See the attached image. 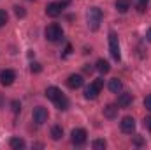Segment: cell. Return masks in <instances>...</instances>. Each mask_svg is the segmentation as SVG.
<instances>
[{
  "mask_svg": "<svg viewBox=\"0 0 151 150\" xmlns=\"http://www.w3.org/2000/svg\"><path fill=\"white\" fill-rule=\"evenodd\" d=\"M100 21H102V11L99 7H90L88 9V25H90V28L99 30Z\"/></svg>",
  "mask_w": 151,
  "mask_h": 150,
  "instance_id": "cell-1",
  "label": "cell"
},
{
  "mask_svg": "<svg viewBox=\"0 0 151 150\" xmlns=\"http://www.w3.org/2000/svg\"><path fill=\"white\" fill-rule=\"evenodd\" d=\"M46 39L47 41H51V42H60L62 39H63V30H62V27L60 25H56V23H53V25H49L47 28H46Z\"/></svg>",
  "mask_w": 151,
  "mask_h": 150,
  "instance_id": "cell-2",
  "label": "cell"
},
{
  "mask_svg": "<svg viewBox=\"0 0 151 150\" xmlns=\"http://www.w3.org/2000/svg\"><path fill=\"white\" fill-rule=\"evenodd\" d=\"M65 5H69V2H51V4H47V7H46V14L51 16V18H56V16L62 14V9H63Z\"/></svg>",
  "mask_w": 151,
  "mask_h": 150,
  "instance_id": "cell-3",
  "label": "cell"
},
{
  "mask_svg": "<svg viewBox=\"0 0 151 150\" xmlns=\"http://www.w3.org/2000/svg\"><path fill=\"white\" fill-rule=\"evenodd\" d=\"M109 50H111V55H113L114 60H119V58H121V53H119V42H118V36H116V32H109Z\"/></svg>",
  "mask_w": 151,
  "mask_h": 150,
  "instance_id": "cell-4",
  "label": "cell"
},
{
  "mask_svg": "<svg viewBox=\"0 0 151 150\" xmlns=\"http://www.w3.org/2000/svg\"><path fill=\"white\" fill-rule=\"evenodd\" d=\"M86 131L84 129H74L72 131V134H70V140H72V143H74L76 147H81V145H84L86 143Z\"/></svg>",
  "mask_w": 151,
  "mask_h": 150,
  "instance_id": "cell-5",
  "label": "cell"
},
{
  "mask_svg": "<svg viewBox=\"0 0 151 150\" xmlns=\"http://www.w3.org/2000/svg\"><path fill=\"white\" fill-rule=\"evenodd\" d=\"M32 115H34V122L39 124V125L44 124V122H47V117H49V115H47V110H46L44 106H37V108H34V113H32Z\"/></svg>",
  "mask_w": 151,
  "mask_h": 150,
  "instance_id": "cell-6",
  "label": "cell"
},
{
  "mask_svg": "<svg viewBox=\"0 0 151 150\" xmlns=\"http://www.w3.org/2000/svg\"><path fill=\"white\" fill-rule=\"evenodd\" d=\"M119 127H121V131H123V133L132 134V133L135 131V120H134L132 117H123V118H121V122H119Z\"/></svg>",
  "mask_w": 151,
  "mask_h": 150,
  "instance_id": "cell-7",
  "label": "cell"
},
{
  "mask_svg": "<svg viewBox=\"0 0 151 150\" xmlns=\"http://www.w3.org/2000/svg\"><path fill=\"white\" fill-rule=\"evenodd\" d=\"M14 79H16V74H14V71H11V69H5V71L0 73V83H2L4 87H11V85L14 83Z\"/></svg>",
  "mask_w": 151,
  "mask_h": 150,
  "instance_id": "cell-8",
  "label": "cell"
},
{
  "mask_svg": "<svg viewBox=\"0 0 151 150\" xmlns=\"http://www.w3.org/2000/svg\"><path fill=\"white\" fill-rule=\"evenodd\" d=\"M132 101H134V97H132V94H128V92H119V95H118V106L119 108H127V106H130L132 104Z\"/></svg>",
  "mask_w": 151,
  "mask_h": 150,
  "instance_id": "cell-9",
  "label": "cell"
},
{
  "mask_svg": "<svg viewBox=\"0 0 151 150\" xmlns=\"http://www.w3.org/2000/svg\"><path fill=\"white\" fill-rule=\"evenodd\" d=\"M83 83H84V79H83L81 74H70L69 78H67L69 88H79V87H83Z\"/></svg>",
  "mask_w": 151,
  "mask_h": 150,
  "instance_id": "cell-10",
  "label": "cell"
},
{
  "mask_svg": "<svg viewBox=\"0 0 151 150\" xmlns=\"http://www.w3.org/2000/svg\"><path fill=\"white\" fill-rule=\"evenodd\" d=\"M99 94H100V90L91 83V85H88L86 88H84V97L86 99H90V101H95L97 97H99Z\"/></svg>",
  "mask_w": 151,
  "mask_h": 150,
  "instance_id": "cell-11",
  "label": "cell"
},
{
  "mask_svg": "<svg viewBox=\"0 0 151 150\" xmlns=\"http://www.w3.org/2000/svg\"><path fill=\"white\" fill-rule=\"evenodd\" d=\"M60 95H62V90H60L58 87H47V88H46V97H47L49 101L55 103Z\"/></svg>",
  "mask_w": 151,
  "mask_h": 150,
  "instance_id": "cell-12",
  "label": "cell"
},
{
  "mask_svg": "<svg viewBox=\"0 0 151 150\" xmlns=\"http://www.w3.org/2000/svg\"><path fill=\"white\" fill-rule=\"evenodd\" d=\"M95 69H97L99 73H102V74H107V73L111 71V66H109V62H107V60L100 58V60H97V64H95Z\"/></svg>",
  "mask_w": 151,
  "mask_h": 150,
  "instance_id": "cell-13",
  "label": "cell"
},
{
  "mask_svg": "<svg viewBox=\"0 0 151 150\" xmlns=\"http://www.w3.org/2000/svg\"><path fill=\"white\" fill-rule=\"evenodd\" d=\"M109 90H111L113 94H119V92L123 90V81L118 79V78H113V79L109 81Z\"/></svg>",
  "mask_w": 151,
  "mask_h": 150,
  "instance_id": "cell-14",
  "label": "cell"
},
{
  "mask_svg": "<svg viewBox=\"0 0 151 150\" xmlns=\"http://www.w3.org/2000/svg\"><path fill=\"white\" fill-rule=\"evenodd\" d=\"M118 104H107L106 108H104V117L106 118H116L118 117Z\"/></svg>",
  "mask_w": 151,
  "mask_h": 150,
  "instance_id": "cell-15",
  "label": "cell"
},
{
  "mask_svg": "<svg viewBox=\"0 0 151 150\" xmlns=\"http://www.w3.org/2000/svg\"><path fill=\"white\" fill-rule=\"evenodd\" d=\"M114 5H116L118 12L125 14V12H127V11L130 9V5H132V4H130V0H116V4H114Z\"/></svg>",
  "mask_w": 151,
  "mask_h": 150,
  "instance_id": "cell-16",
  "label": "cell"
},
{
  "mask_svg": "<svg viewBox=\"0 0 151 150\" xmlns=\"http://www.w3.org/2000/svg\"><path fill=\"white\" fill-rule=\"evenodd\" d=\"M55 104H56V108H58V110H62V111H63V110H67V108H69V99L62 94V95L55 101Z\"/></svg>",
  "mask_w": 151,
  "mask_h": 150,
  "instance_id": "cell-17",
  "label": "cell"
},
{
  "mask_svg": "<svg viewBox=\"0 0 151 150\" xmlns=\"http://www.w3.org/2000/svg\"><path fill=\"white\" fill-rule=\"evenodd\" d=\"M9 145H11V149H14V150L25 149V140H21V138H11Z\"/></svg>",
  "mask_w": 151,
  "mask_h": 150,
  "instance_id": "cell-18",
  "label": "cell"
},
{
  "mask_svg": "<svg viewBox=\"0 0 151 150\" xmlns=\"http://www.w3.org/2000/svg\"><path fill=\"white\" fill-rule=\"evenodd\" d=\"M62 136H63V129H62L60 125H53V127H51V138H53L55 141H58Z\"/></svg>",
  "mask_w": 151,
  "mask_h": 150,
  "instance_id": "cell-19",
  "label": "cell"
},
{
  "mask_svg": "<svg viewBox=\"0 0 151 150\" xmlns=\"http://www.w3.org/2000/svg\"><path fill=\"white\" fill-rule=\"evenodd\" d=\"M91 147H93V150H104L107 147V143H106V140H93Z\"/></svg>",
  "mask_w": 151,
  "mask_h": 150,
  "instance_id": "cell-20",
  "label": "cell"
},
{
  "mask_svg": "<svg viewBox=\"0 0 151 150\" xmlns=\"http://www.w3.org/2000/svg\"><path fill=\"white\" fill-rule=\"evenodd\" d=\"M148 2H150V0H135V7H137V11H139V12H144L146 7H148Z\"/></svg>",
  "mask_w": 151,
  "mask_h": 150,
  "instance_id": "cell-21",
  "label": "cell"
},
{
  "mask_svg": "<svg viewBox=\"0 0 151 150\" xmlns=\"http://www.w3.org/2000/svg\"><path fill=\"white\" fill-rule=\"evenodd\" d=\"M30 71L37 74V73H40V71H42V66H40L39 62H32V64H30Z\"/></svg>",
  "mask_w": 151,
  "mask_h": 150,
  "instance_id": "cell-22",
  "label": "cell"
},
{
  "mask_svg": "<svg viewBox=\"0 0 151 150\" xmlns=\"http://www.w3.org/2000/svg\"><path fill=\"white\" fill-rule=\"evenodd\" d=\"M11 110H12L14 113L21 111V104H19V101H12V103H11Z\"/></svg>",
  "mask_w": 151,
  "mask_h": 150,
  "instance_id": "cell-23",
  "label": "cell"
},
{
  "mask_svg": "<svg viewBox=\"0 0 151 150\" xmlns=\"http://www.w3.org/2000/svg\"><path fill=\"white\" fill-rule=\"evenodd\" d=\"M14 12H16V16H18V18H25V14H27V12H25V9H23V7H19V5H16V7H14Z\"/></svg>",
  "mask_w": 151,
  "mask_h": 150,
  "instance_id": "cell-24",
  "label": "cell"
},
{
  "mask_svg": "<svg viewBox=\"0 0 151 150\" xmlns=\"http://www.w3.org/2000/svg\"><path fill=\"white\" fill-rule=\"evenodd\" d=\"M5 23H7V12L0 9V27H4Z\"/></svg>",
  "mask_w": 151,
  "mask_h": 150,
  "instance_id": "cell-25",
  "label": "cell"
},
{
  "mask_svg": "<svg viewBox=\"0 0 151 150\" xmlns=\"http://www.w3.org/2000/svg\"><path fill=\"white\" fill-rule=\"evenodd\" d=\"M134 145H135V147H142V145H144V138H142V136H135V138H134Z\"/></svg>",
  "mask_w": 151,
  "mask_h": 150,
  "instance_id": "cell-26",
  "label": "cell"
},
{
  "mask_svg": "<svg viewBox=\"0 0 151 150\" xmlns=\"http://www.w3.org/2000/svg\"><path fill=\"white\" fill-rule=\"evenodd\" d=\"M93 85H95L99 90H102V87H104V79H102V78H99V79H95V81H93Z\"/></svg>",
  "mask_w": 151,
  "mask_h": 150,
  "instance_id": "cell-27",
  "label": "cell"
},
{
  "mask_svg": "<svg viewBox=\"0 0 151 150\" xmlns=\"http://www.w3.org/2000/svg\"><path fill=\"white\" fill-rule=\"evenodd\" d=\"M144 108H146V110H150V111H151V95H148V97L144 99Z\"/></svg>",
  "mask_w": 151,
  "mask_h": 150,
  "instance_id": "cell-28",
  "label": "cell"
},
{
  "mask_svg": "<svg viewBox=\"0 0 151 150\" xmlns=\"http://www.w3.org/2000/svg\"><path fill=\"white\" fill-rule=\"evenodd\" d=\"M144 125L151 131V117H146V118H144Z\"/></svg>",
  "mask_w": 151,
  "mask_h": 150,
  "instance_id": "cell-29",
  "label": "cell"
},
{
  "mask_svg": "<svg viewBox=\"0 0 151 150\" xmlns=\"http://www.w3.org/2000/svg\"><path fill=\"white\" fill-rule=\"evenodd\" d=\"M70 51H72V46H70V44H67V48H65V53H63V57L70 55Z\"/></svg>",
  "mask_w": 151,
  "mask_h": 150,
  "instance_id": "cell-30",
  "label": "cell"
},
{
  "mask_svg": "<svg viewBox=\"0 0 151 150\" xmlns=\"http://www.w3.org/2000/svg\"><path fill=\"white\" fill-rule=\"evenodd\" d=\"M91 71H93L91 66H84V73H91Z\"/></svg>",
  "mask_w": 151,
  "mask_h": 150,
  "instance_id": "cell-31",
  "label": "cell"
},
{
  "mask_svg": "<svg viewBox=\"0 0 151 150\" xmlns=\"http://www.w3.org/2000/svg\"><path fill=\"white\" fill-rule=\"evenodd\" d=\"M146 39H148V41L151 42V28L148 30V32H146Z\"/></svg>",
  "mask_w": 151,
  "mask_h": 150,
  "instance_id": "cell-32",
  "label": "cell"
},
{
  "mask_svg": "<svg viewBox=\"0 0 151 150\" xmlns=\"http://www.w3.org/2000/svg\"><path fill=\"white\" fill-rule=\"evenodd\" d=\"M2 104H4V99H2V95H0V108H2Z\"/></svg>",
  "mask_w": 151,
  "mask_h": 150,
  "instance_id": "cell-33",
  "label": "cell"
}]
</instances>
